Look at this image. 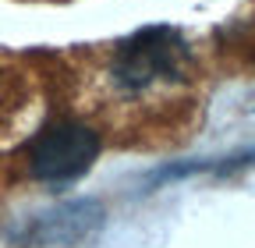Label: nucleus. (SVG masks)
Returning <instances> with one entry per match:
<instances>
[{"label":"nucleus","instance_id":"nucleus-1","mask_svg":"<svg viewBox=\"0 0 255 248\" xmlns=\"http://www.w3.org/2000/svg\"><path fill=\"white\" fill-rule=\"evenodd\" d=\"M188 46L184 39L167 25H152L135 32L128 43H121L117 57H114V82L128 92L145 89L159 78H177L184 68Z\"/></svg>","mask_w":255,"mask_h":248},{"label":"nucleus","instance_id":"nucleus-2","mask_svg":"<svg viewBox=\"0 0 255 248\" xmlns=\"http://www.w3.org/2000/svg\"><path fill=\"white\" fill-rule=\"evenodd\" d=\"M96 152H100V138L85 124H53V128H46L32 138L28 170L50 184L75 181L92 167Z\"/></svg>","mask_w":255,"mask_h":248},{"label":"nucleus","instance_id":"nucleus-3","mask_svg":"<svg viewBox=\"0 0 255 248\" xmlns=\"http://www.w3.org/2000/svg\"><path fill=\"white\" fill-rule=\"evenodd\" d=\"M100 224H103V209L96 202H71V206H60L46 216H36L21 231V241L25 245H68V241L85 238Z\"/></svg>","mask_w":255,"mask_h":248}]
</instances>
